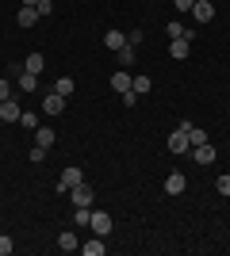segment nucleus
<instances>
[{"instance_id": "nucleus-5", "label": "nucleus", "mask_w": 230, "mask_h": 256, "mask_svg": "<svg viewBox=\"0 0 230 256\" xmlns=\"http://www.w3.org/2000/svg\"><path fill=\"white\" fill-rule=\"evenodd\" d=\"M192 16H196V23H211L215 20V4H211V0H196V4H192Z\"/></svg>"}, {"instance_id": "nucleus-29", "label": "nucleus", "mask_w": 230, "mask_h": 256, "mask_svg": "<svg viewBox=\"0 0 230 256\" xmlns=\"http://www.w3.org/2000/svg\"><path fill=\"white\" fill-rule=\"evenodd\" d=\"M27 157H31L35 164H39V160H46V150H43V146H31V153H27Z\"/></svg>"}, {"instance_id": "nucleus-15", "label": "nucleus", "mask_w": 230, "mask_h": 256, "mask_svg": "<svg viewBox=\"0 0 230 256\" xmlns=\"http://www.w3.org/2000/svg\"><path fill=\"white\" fill-rule=\"evenodd\" d=\"M131 84H134V76L127 73V69H119V73L111 76V88H115V92H131Z\"/></svg>"}, {"instance_id": "nucleus-18", "label": "nucleus", "mask_w": 230, "mask_h": 256, "mask_svg": "<svg viewBox=\"0 0 230 256\" xmlns=\"http://www.w3.org/2000/svg\"><path fill=\"white\" fill-rule=\"evenodd\" d=\"M16 20H20V27H35V23L43 20V16H39L35 8H23V4H20V16H16Z\"/></svg>"}, {"instance_id": "nucleus-22", "label": "nucleus", "mask_w": 230, "mask_h": 256, "mask_svg": "<svg viewBox=\"0 0 230 256\" xmlns=\"http://www.w3.org/2000/svg\"><path fill=\"white\" fill-rule=\"evenodd\" d=\"M20 122H23V130H39V115H35V111H23Z\"/></svg>"}, {"instance_id": "nucleus-24", "label": "nucleus", "mask_w": 230, "mask_h": 256, "mask_svg": "<svg viewBox=\"0 0 230 256\" xmlns=\"http://www.w3.org/2000/svg\"><path fill=\"white\" fill-rule=\"evenodd\" d=\"M188 142H192V146H203V142H207V134H203L199 126H192V130H188Z\"/></svg>"}, {"instance_id": "nucleus-7", "label": "nucleus", "mask_w": 230, "mask_h": 256, "mask_svg": "<svg viewBox=\"0 0 230 256\" xmlns=\"http://www.w3.org/2000/svg\"><path fill=\"white\" fill-rule=\"evenodd\" d=\"M192 160H196V164H203V168H207V164H215V150H211V142L192 146Z\"/></svg>"}, {"instance_id": "nucleus-2", "label": "nucleus", "mask_w": 230, "mask_h": 256, "mask_svg": "<svg viewBox=\"0 0 230 256\" xmlns=\"http://www.w3.org/2000/svg\"><path fill=\"white\" fill-rule=\"evenodd\" d=\"M81 180H85V172L77 168V164H69V168L62 172V180H58V192H69V188H77Z\"/></svg>"}, {"instance_id": "nucleus-14", "label": "nucleus", "mask_w": 230, "mask_h": 256, "mask_svg": "<svg viewBox=\"0 0 230 256\" xmlns=\"http://www.w3.org/2000/svg\"><path fill=\"white\" fill-rule=\"evenodd\" d=\"M23 69L39 76V73H43V69H46V58H43V54H27V58H23Z\"/></svg>"}, {"instance_id": "nucleus-25", "label": "nucleus", "mask_w": 230, "mask_h": 256, "mask_svg": "<svg viewBox=\"0 0 230 256\" xmlns=\"http://www.w3.org/2000/svg\"><path fill=\"white\" fill-rule=\"evenodd\" d=\"M12 248H16V241L8 234H0V256H12Z\"/></svg>"}, {"instance_id": "nucleus-8", "label": "nucleus", "mask_w": 230, "mask_h": 256, "mask_svg": "<svg viewBox=\"0 0 230 256\" xmlns=\"http://www.w3.org/2000/svg\"><path fill=\"white\" fill-rule=\"evenodd\" d=\"M184 188H188V180L180 172H169V176H165V195H184Z\"/></svg>"}, {"instance_id": "nucleus-9", "label": "nucleus", "mask_w": 230, "mask_h": 256, "mask_svg": "<svg viewBox=\"0 0 230 256\" xmlns=\"http://www.w3.org/2000/svg\"><path fill=\"white\" fill-rule=\"evenodd\" d=\"M43 111L46 115H62V111H66V96H58L54 88H50V96L43 100Z\"/></svg>"}, {"instance_id": "nucleus-16", "label": "nucleus", "mask_w": 230, "mask_h": 256, "mask_svg": "<svg viewBox=\"0 0 230 256\" xmlns=\"http://www.w3.org/2000/svg\"><path fill=\"white\" fill-rule=\"evenodd\" d=\"M104 46H108V50H123V46H127V34L123 31H104Z\"/></svg>"}, {"instance_id": "nucleus-1", "label": "nucleus", "mask_w": 230, "mask_h": 256, "mask_svg": "<svg viewBox=\"0 0 230 256\" xmlns=\"http://www.w3.org/2000/svg\"><path fill=\"white\" fill-rule=\"evenodd\" d=\"M88 230H92V234H100V237H108L111 230H115V218H111V214H104V210H92V218H88Z\"/></svg>"}, {"instance_id": "nucleus-30", "label": "nucleus", "mask_w": 230, "mask_h": 256, "mask_svg": "<svg viewBox=\"0 0 230 256\" xmlns=\"http://www.w3.org/2000/svg\"><path fill=\"white\" fill-rule=\"evenodd\" d=\"M4 100H12V84L8 80H0V104H4Z\"/></svg>"}, {"instance_id": "nucleus-32", "label": "nucleus", "mask_w": 230, "mask_h": 256, "mask_svg": "<svg viewBox=\"0 0 230 256\" xmlns=\"http://www.w3.org/2000/svg\"><path fill=\"white\" fill-rule=\"evenodd\" d=\"M176 4V12H192V4H196V0H173Z\"/></svg>"}, {"instance_id": "nucleus-19", "label": "nucleus", "mask_w": 230, "mask_h": 256, "mask_svg": "<svg viewBox=\"0 0 230 256\" xmlns=\"http://www.w3.org/2000/svg\"><path fill=\"white\" fill-rule=\"evenodd\" d=\"M39 88V76L27 73V69H20V92H35Z\"/></svg>"}, {"instance_id": "nucleus-28", "label": "nucleus", "mask_w": 230, "mask_h": 256, "mask_svg": "<svg viewBox=\"0 0 230 256\" xmlns=\"http://www.w3.org/2000/svg\"><path fill=\"white\" fill-rule=\"evenodd\" d=\"M215 188H219V195H230V172H226V176H219V180H215Z\"/></svg>"}, {"instance_id": "nucleus-4", "label": "nucleus", "mask_w": 230, "mask_h": 256, "mask_svg": "<svg viewBox=\"0 0 230 256\" xmlns=\"http://www.w3.org/2000/svg\"><path fill=\"white\" fill-rule=\"evenodd\" d=\"M69 199H73V206H92V188L81 180L77 188H69Z\"/></svg>"}, {"instance_id": "nucleus-33", "label": "nucleus", "mask_w": 230, "mask_h": 256, "mask_svg": "<svg viewBox=\"0 0 230 256\" xmlns=\"http://www.w3.org/2000/svg\"><path fill=\"white\" fill-rule=\"evenodd\" d=\"M35 4H39V0H23V8H35Z\"/></svg>"}, {"instance_id": "nucleus-12", "label": "nucleus", "mask_w": 230, "mask_h": 256, "mask_svg": "<svg viewBox=\"0 0 230 256\" xmlns=\"http://www.w3.org/2000/svg\"><path fill=\"white\" fill-rule=\"evenodd\" d=\"M165 34H169V38H188V42H192V34H196V31H192V27H184L180 20H173L169 27H165Z\"/></svg>"}, {"instance_id": "nucleus-17", "label": "nucleus", "mask_w": 230, "mask_h": 256, "mask_svg": "<svg viewBox=\"0 0 230 256\" xmlns=\"http://www.w3.org/2000/svg\"><path fill=\"white\" fill-rule=\"evenodd\" d=\"M35 146L50 150V146H54V126H39V130H35Z\"/></svg>"}, {"instance_id": "nucleus-13", "label": "nucleus", "mask_w": 230, "mask_h": 256, "mask_svg": "<svg viewBox=\"0 0 230 256\" xmlns=\"http://www.w3.org/2000/svg\"><path fill=\"white\" fill-rule=\"evenodd\" d=\"M58 248H62V252H77V248H81V241H77V234H73V230L58 234Z\"/></svg>"}, {"instance_id": "nucleus-3", "label": "nucleus", "mask_w": 230, "mask_h": 256, "mask_svg": "<svg viewBox=\"0 0 230 256\" xmlns=\"http://www.w3.org/2000/svg\"><path fill=\"white\" fill-rule=\"evenodd\" d=\"M169 153H192V142H188V134L180 126L169 134Z\"/></svg>"}, {"instance_id": "nucleus-21", "label": "nucleus", "mask_w": 230, "mask_h": 256, "mask_svg": "<svg viewBox=\"0 0 230 256\" xmlns=\"http://www.w3.org/2000/svg\"><path fill=\"white\" fill-rule=\"evenodd\" d=\"M54 92H58V96H73V80H69V76H62V80H58V84H54Z\"/></svg>"}, {"instance_id": "nucleus-31", "label": "nucleus", "mask_w": 230, "mask_h": 256, "mask_svg": "<svg viewBox=\"0 0 230 256\" xmlns=\"http://www.w3.org/2000/svg\"><path fill=\"white\" fill-rule=\"evenodd\" d=\"M123 104L134 107V104H138V92H134V88H131V92H123Z\"/></svg>"}, {"instance_id": "nucleus-20", "label": "nucleus", "mask_w": 230, "mask_h": 256, "mask_svg": "<svg viewBox=\"0 0 230 256\" xmlns=\"http://www.w3.org/2000/svg\"><path fill=\"white\" fill-rule=\"evenodd\" d=\"M88 218H92V210H88V206H73V226H77V230H85Z\"/></svg>"}, {"instance_id": "nucleus-11", "label": "nucleus", "mask_w": 230, "mask_h": 256, "mask_svg": "<svg viewBox=\"0 0 230 256\" xmlns=\"http://www.w3.org/2000/svg\"><path fill=\"white\" fill-rule=\"evenodd\" d=\"M20 104H16V100H4V104H0V118H4V122H20Z\"/></svg>"}, {"instance_id": "nucleus-10", "label": "nucleus", "mask_w": 230, "mask_h": 256, "mask_svg": "<svg viewBox=\"0 0 230 256\" xmlns=\"http://www.w3.org/2000/svg\"><path fill=\"white\" fill-rule=\"evenodd\" d=\"M81 248H85V256H104V252H108V245H104V237H100V234H92Z\"/></svg>"}, {"instance_id": "nucleus-6", "label": "nucleus", "mask_w": 230, "mask_h": 256, "mask_svg": "<svg viewBox=\"0 0 230 256\" xmlns=\"http://www.w3.org/2000/svg\"><path fill=\"white\" fill-rule=\"evenodd\" d=\"M188 54H192V42H188V38H169V58H173V62H184Z\"/></svg>"}, {"instance_id": "nucleus-26", "label": "nucleus", "mask_w": 230, "mask_h": 256, "mask_svg": "<svg viewBox=\"0 0 230 256\" xmlns=\"http://www.w3.org/2000/svg\"><path fill=\"white\" fill-rule=\"evenodd\" d=\"M134 92H138V96H142V92H150V76H134Z\"/></svg>"}, {"instance_id": "nucleus-23", "label": "nucleus", "mask_w": 230, "mask_h": 256, "mask_svg": "<svg viewBox=\"0 0 230 256\" xmlns=\"http://www.w3.org/2000/svg\"><path fill=\"white\" fill-rule=\"evenodd\" d=\"M119 54V65L127 69V65H134V46H123V50H115Z\"/></svg>"}, {"instance_id": "nucleus-27", "label": "nucleus", "mask_w": 230, "mask_h": 256, "mask_svg": "<svg viewBox=\"0 0 230 256\" xmlns=\"http://www.w3.org/2000/svg\"><path fill=\"white\" fill-rule=\"evenodd\" d=\"M35 12H39V16H54V4H50V0H39V4H35Z\"/></svg>"}]
</instances>
